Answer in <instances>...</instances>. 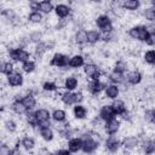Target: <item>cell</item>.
Here are the masks:
<instances>
[{"label": "cell", "instance_id": "obj_8", "mask_svg": "<svg viewBox=\"0 0 155 155\" xmlns=\"http://www.w3.org/2000/svg\"><path fill=\"white\" fill-rule=\"evenodd\" d=\"M105 85L101 81V80H91L88 84H87V90L88 92L92 94V96H97L103 90H105Z\"/></svg>", "mask_w": 155, "mask_h": 155}, {"label": "cell", "instance_id": "obj_2", "mask_svg": "<svg viewBox=\"0 0 155 155\" xmlns=\"http://www.w3.org/2000/svg\"><path fill=\"white\" fill-rule=\"evenodd\" d=\"M128 35L132 39H136L139 41H147L149 30H148V27L145 25H134L128 30Z\"/></svg>", "mask_w": 155, "mask_h": 155}, {"label": "cell", "instance_id": "obj_7", "mask_svg": "<svg viewBox=\"0 0 155 155\" xmlns=\"http://www.w3.org/2000/svg\"><path fill=\"white\" fill-rule=\"evenodd\" d=\"M84 73L86 76L91 78V80H99L101 75H102V71L101 69L93 64V63H88V64H85L84 67Z\"/></svg>", "mask_w": 155, "mask_h": 155}, {"label": "cell", "instance_id": "obj_39", "mask_svg": "<svg viewBox=\"0 0 155 155\" xmlns=\"http://www.w3.org/2000/svg\"><path fill=\"white\" fill-rule=\"evenodd\" d=\"M144 17H145L148 21H150V22L155 21V7H153V6L147 7V8L144 10Z\"/></svg>", "mask_w": 155, "mask_h": 155}, {"label": "cell", "instance_id": "obj_46", "mask_svg": "<svg viewBox=\"0 0 155 155\" xmlns=\"http://www.w3.org/2000/svg\"><path fill=\"white\" fill-rule=\"evenodd\" d=\"M145 42H147V45H149V46H154V45H155V31L149 33L148 39H147Z\"/></svg>", "mask_w": 155, "mask_h": 155}, {"label": "cell", "instance_id": "obj_18", "mask_svg": "<svg viewBox=\"0 0 155 155\" xmlns=\"http://www.w3.org/2000/svg\"><path fill=\"white\" fill-rule=\"evenodd\" d=\"M142 78H143V76H142L140 71H138V70H133V71H130V73L127 74L126 80H127L128 84H131V85H138V84H140Z\"/></svg>", "mask_w": 155, "mask_h": 155}, {"label": "cell", "instance_id": "obj_40", "mask_svg": "<svg viewBox=\"0 0 155 155\" xmlns=\"http://www.w3.org/2000/svg\"><path fill=\"white\" fill-rule=\"evenodd\" d=\"M27 122H28L29 126H31V127H36V126H39L38 119H36V116H35V111H34V113H28V114H27Z\"/></svg>", "mask_w": 155, "mask_h": 155}, {"label": "cell", "instance_id": "obj_13", "mask_svg": "<svg viewBox=\"0 0 155 155\" xmlns=\"http://www.w3.org/2000/svg\"><path fill=\"white\" fill-rule=\"evenodd\" d=\"M68 150L70 153H78L82 150V139L81 138H71L68 140Z\"/></svg>", "mask_w": 155, "mask_h": 155}, {"label": "cell", "instance_id": "obj_11", "mask_svg": "<svg viewBox=\"0 0 155 155\" xmlns=\"http://www.w3.org/2000/svg\"><path fill=\"white\" fill-rule=\"evenodd\" d=\"M115 117V111L111 107V104H107V105H103L99 110V119L103 120V121H108L110 119Z\"/></svg>", "mask_w": 155, "mask_h": 155}, {"label": "cell", "instance_id": "obj_45", "mask_svg": "<svg viewBox=\"0 0 155 155\" xmlns=\"http://www.w3.org/2000/svg\"><path fill=\"white\" fill-rule=\"evenodd\" d=\"M11 153H12V149L8 145L2 144L0 147V155H11Z\"/></svg>", "mask_w": 155, "mask_h": 155}, {"label": "cell", "instance_id": "obj_43", "mask_svg": "<svg viewBox=\"0 0 155 155\" xmlns=\"http://www.w3.org/2000/svg\"><path fill=\"white\" fill-rule=\"evenodd\" d=\"M5 127H6L10 132H15V131L17 130V124H16L13 120L8 119V120H6V121H5Z\"/></svg>", "mask_w": 155, "mask_h": 155}, {"label": "cell", "instance_id": "obj_33", "mask_svg": "<svg viewBox=\"0 0 155 155\" xmlns=\"http://www.w3.org/2000/svg\"><path fill=\"white\" fill-rule=\"evenodd\" d=\"M39 10L44 13H50L54 10V6L51 1H41L40 2V6H39Z\"/></svg>", "mask_w": 155, "mask_h": 155}, {"label": "cell", "instance_id": "obj_28", "mask_svg": "<svg viewBox=\"0 0 155 155\" xmlns=\"http://www.w3.org/2000/svg\"><path fill=\"white\" fill-rule=\"evenodd\" d=\"M40 136L46 142H51L53 139V137H54L53 131H52L51 127H42V128H40Z\"/></svg>", "mask_w": 155, "mask_h": 155}, {"label": "cell", "instance_id": "obj_29", "mask_svg": "<svg viewBox=\"0 0 155 155\" xmlns=\"http://www.w3.org/2000/svg\"><path fill=\"white\" fill-rule=\"evenodd\" d=\"M143 151L145 155H151L155 153V140L154 139H148L143 144Z\"/></svg>", "mask_w": 155, "mask_h": 155}, {"label": "cell", "instance_id": "obj_6", "mask_svg": "<svg viewBox=\"0 0 155 155\" xmlns=\"http://www.w3.org/2000/svg\"><path fill=\"white\" fill-rule=\"evenodd\" d=\"M69 61H70V58L67 54H64V53H54L53 57L50 61V65L57 67V68H65V67H69Z\"/></svg>", "mask_w": 155, "mask_h": 155}, {"label": "cell", "instance_id": "obj_32", "mask_svg": "<svg viewBox=\"0 0 155 155\" xmlns=\"http://www.w3.org/2000/svg\"><path fill=\"white\" fill-rule=\"evenodd\" d=\"M75 41L79 44V45H84L87 42V35H86V30L84 29H80L76 31L75 34Z\"/></svg>", "mask_w": 155, "mask_h": 155}, {"label": "cell", "instance_id": "obj_34", "mask_svg": "<svg viewBox=\"0 0 155 155\" xmlns=\"http://www.w3.org/2000/svg\"><path fill=\"white\" fill-rule=\"evenodd\" d=\"M28 21L31 23H40L42 21V15L39 11H33L28 15Z\"/></svg>", "mask_w": 155, "mask_h": 155}, {"label": "cell", "instance_id": "obj_38", "mask_svg": "<svg viewBox=\"0 0 155 155\" xmlns=\"http://www.w3.org/2000/svg\"><path fill=\"white\" fill-rule=\"evenodd\" d=\"M127 70V64L124 62V61H117L114 65V71L116 73H120V74H124L125 71Z\"/></svg>", "mask_w": 155, "mask_h": 155}, {"label": "cell", "instance_id": "obj_41", "mask_svg": "<svg viewBox=\"0 0 155 155\" xmlns=\"http://www.w3.org/2000/svg\"><path fill=\"white\" fill-rule=\"evenodd\" d=\"M47 50H48V48H47V45H46L45 42H38V45H36V47H35V54L40 57V56H42Z\"/></svg>", "mask_w": 155, "mask_h": 155}, {"label": "cell", "instance_id": "obj_14", "mask_svg": "<svg viewBox=\"0 0 155 155\" xmlns=\"http://www.w3.org/2000/svg\"><path fill=\"white\" fill-rule=\"evenodd\" d=\"M54 12H56L57 17L63 19V18H65L70 15V7L65 4H58V5L54 6Z\"/></svg>", "mask_w": 155, "mask_h": 155}, {"label": "cell", "instance_id": "obj_53", "mask_svg": "<svg viewBox=\"0 0 155 155\" xmlns=\"http://www.w3.org/2000/svg\"><path fill=\"white\" fill-rule=\"evenodd\" d=\"M154 78H155V73H154Z\"/></svg>", "mask_w": 155, "mask_h": 155}, {"label": "cell", "instance_id": "obj_5", "mask_svg": "<svg viewBox=\"0 0 155 155\" xmlns=\"http://www.w3.org/2000/svg\"><path fill=\"white\" fill-rule=\"evenodd\" d=\"M96 24L103 33H113V22L109 16L107 15L98 16L96 19Z\"/></svg>", "mask_w": 155, "mask_h": 155}, {"label": "cell", "instance_id": "obj_24", "mask_svg": "<svg viewBox=\"0 0 155 155\" xmlns=\"http://www.w3.org/2000/svg\"><path fill=\"white\" fill-rule=\"evenodd\" d=\"M125 75L124 74H120V73H116V71H111L109 74V80L114 84V85H120V84H124L125 82Z\"/></svg>", "mask_w": 155, "mask_h": 155}, {"label": "cell", "instance_id": "obj_21", "mask_svg": "<svg viewBox=\"0 0 155 155\" xmlns=\"http://www.w3.org/2000/svg\"><path fill=\"white\" fill-rule=\"evenodd\" d=\"M73 113H74L75 119L82 120V119H85L86 115H87V109H86L82 104H76V105L74 107V109H73Z\"/></svg>", "mask_w": 155, "mask_h": 155}, {"label": "cell", "instance_id": "obj_31", "mask_svg": "<svg viewBox=\"0 0 155 155\" xmlns=\"http://www.w3.org/2000/svg\"><path fill=\"white\" fill-rule=\"evenodd\" d=\"M21 144H22V147H23L24 149H27V150H31V149L35 147V140H34L33 137L27 136V137H24V138L21 140Z\"/></svg>", "mask_w": 155, "mask_h": 155}, {"label": "cell", "instance_id": "obj_49", "mask_svg": "<svg viewBox=\"0 0 155 155\" xmlns=\"http://www.w3.org/2000/svg\"><path fill=\"white\" fill-rule=\"evenodd\" d=\"M30 39H31V41H38V42H40V39H41V33H39V31L33 33V34L30 35Z\"/></svg>", "mask_w": 155, "mask_h": 155}, {"label": "cell", "instance_id": "obj_42", "mask_svg": "<svg viewBox=\"0 0 155 155\" xmlns=\"http://www.w3.org/2000/svg\"><path fill=\"white\" fill-rule=\"evenodd\" d=\"M42 88H44V91L53 92V91H56V90H57V85H56L53 81H46V82H44Z\"/></svg>", "mask_w": 155, "mask_h": 155}, {"label": "cell", "instance_id": "obj_36", "mask_svg": "<svg viewBox=\"0 0 155 155\" xmlns=\"http://www.w3.org/2000/svg\"><path fill=\"white\" fill-rule=\"evenodd\" d=\"M144 61L150 65H155V50L147 51L144 53Z\"/></svg>", "mask_w": 155, "mask_h": 155}, {"label": "cell", "instance_id": "obj_48", "mask_svg": "<svg viewBox=\"0 0 155 155\" xmlns=\"http://www.w3.org/2000/svg\"><path fill=\"white\" fill-rule=\"evenodd\" d=\"M84 101V96L81 92H75V105L76 104H81V102Z\"/></svg>", "mask_w": 155, "mask_h": 155}, {"label": "cell", "instance_id": "obj_3", "mask_svg": "<svg viewBox=\"0 0 155 155\" xmlns=\"http://www.w3.org/2000/svg\"><path fill=\"white\" fill-rule=\"evenodd\" d=\"M8 57L15 61V62H22V63H25L28 61H30V54L28 51L21 48V47H17V48H8Z\"/></svg>", "mask_w": 155, "mask_h": 155}, {"label": "cell", "instance_id": "obj_23", "mask_svg": "<svg viewBox=\"0 0 155 155\" xmlns=\"http://www.w3.org/2000/svg\"><path fill=\"white\" fill-rule=\"evenodd\" d=\"M22 103L24 104V107L28 109V110H31V109H34V107L36 105V99H35V97L33 96V94H25L22 99Z\"/></svg>", "mask_w": 155, "mask_h": 155}, {"label": "cell", "instance_id": "obj_52", "mask_svg": "<svg viewBox=\"0 0 155 155\" xmlns=\"http://www.w3.org/2000/svg\"><path fill=\"white\" fill-rule=\"evenodd\" d=\"M151 6H153V7H155V0H153V1H151Z\"/></svg>", "mask_w": 155, "mask_h": 155}, {"label": "cell", "instance_id": "obj_35", "mask_svg": "<svg viewBox=\"0 0 155 155\" xmlns=\"http://www.w3.org/2000/svg\"><path fill=\"white\" fill-rule=\"evenodd\" d=\"M1 73L6 76H8L11 73H13V64L11 62H2L1 64Z\"/></svg>", "mask_w": 155, "mask_h": 155}, {"label": "cell", "instance_id": "obj_1", "mask_svg": "<svg viewBox=\"0 0 155 155\" xmlns=\"http://www.w3.org/2000/svg\"><path fill=\"white\" fill-rule=\"evenodd\" d=\"M81 139H82V151L85 154H92L93 151H96L98 149L99 142L93 138V136H91L90 133L84 134V137H81Z\"/></svg>", "mask_w": 155, "mask_h": 155}, {"label": "cell", "instance_id": "obj_51", "mask_svg": "<svg viewBox=\"0 0 155 155\" xmlns=\"http://www.w3.org/2000/svg\"><path fill=\"white\" fill-rule=\"evenodd\" d=\"M11 155H21V151H19V149H18V145H16V148L12 149Z\"/></svg>", "mask_w": 155, "mask_h": 155}, {"label": "cell", "instance_id": "obj_25", "mask_svg": "<svg viewBox=\"0 0 155 155\" xmlns=\"http://www.w3.org/2000/svg\"><path fill=\"white\" fill-rule=\"evenodd\" d=\"M86 35H87V42H88V44H96V42H98V41L102 39L99 31L93 30V29L86 31Z\"/></svg>", "mask_w": 155, "mask_h": 155}, {"label": "cell", "instance_id": "obj_4", "mask_svg": "<svg viewBox=\"0 0 155 155\" xmlns=\"http://www.w3.org/2000/svg\"><path fill=\"white\" fill-rule=\"evenodd\" d=\"M35 116H36L38 122H39V128L50 127V119L52 117V114L47 109L40 108V109L35 110Z\"/></svg>", "mask_w": 155, "mask_h": 155}, {"label": "cell", "instance_id": "obj_9", "mask_svg": "<svg viewBox=\"0 0 155 155\" xmlns=\"http://www.w3.org/2000/svg\"><path fill=\"white\" fill-rule=\"evenodd\" d=\"M120 128V121L116 117H113L108 121H105L104 124V130L109 136H114Z\"/></svg>", "mask_w": 155, "mask_h": 155}, {"label": "cell", "instance_id": "obj_37", "mask_svg": "<svg viewBox=\"0 0 155 155\" xmlns=\"http://www.w3.org/2000/svg\"><path fill=\"white\" fill-rule=\"evenodd\" d=\"M22 69L24 73L29 74V73H33L35 70V62L34 61H28L25 63H22Z\"/></svg>", "mask_w": 155, "mask_h": 155}, {"label": "cell", "instance_id": "obj_22", "mask_svg": "<svg viewBox=\"0 0 155 155\" xmlns=\"http://www.w3.org/2000/svg\"><path fill=\"white\" fill-rule=\"evenodd\" d=\"M78 85H79V81H78V79L75 76H68L64 80V88L67 91H70V92L74 91L78 87Z\"/></svg>", "mask_w": 155, "mask_h": 155}, {"label": "cell", "instance_id": "obj_27", "mask_svg": "<svg viewBox=\"0 0 155 155\" xmlns=\"http://www.w3.org/2000/svg\"><path fill=\"white\" fill-rule=\"evenodd\" d=\"M62 102L67 105H71L75 104V93L70 92V91H65L64 93H62Z\"/></svg>", "mask_w": 155, "mask_h": 155}, {"label": "cell", "instance_id": "obj_50", "mask_svg": "<svg viewBox=\"0 0 155 155\" xmlns=\"http://www.w3.org/2000/svg\"><path fill=\"white\" fill-rule=\"evenodd\" d=\"M39 6H40V2L39 1H31L29 4V7L33 10V11H38L39 10Z\"/></svg>", "mask_w": 155, "mask_h": 155}, {"label": "cell", "instance_id": "obj_16", "mask_svg": "<svg viewBox=\"0 0 155 155\" xmlns=\"http://www.w3.org/2000/svg\"><path fill=\"white\" fill-rule=\"evenodd\" d=\"M121 145H122L125 149L131 150V149H133V148H136V147L138 145V139H137V137H134V136H127V137H125V138L122 139Z\"/></svg>", "mask_w": 155, "mask_h": 155}, {"label": "cell", "instance_id": "obj_26", "mask_svg": "<svg viewBox=\"0 0 155 155\" xmlns=\"http://www.w3.org/2000/svg\"><path fill=\"white\" fill-rule=\"evenodd\" d=\"M140 6V2L138 0H126L122 2V8L128 11H136Z\"/></svg>", "mask_w": 155, "mask_h": 155}, {"label": "cell", "instance_id": "obj_47", "mask_svg": "<svg viewBox=\"0 0 155 155\" xmlns=\"http://www.w3.org/2000/svg\"><path fill=\"white\" fill-rule=\"evenodd\" d=\"M47 155H71V153L68 149H59V150H57L54 153H50Z\"/></svg>", "mask_w": 155, "mask_h": 155}, {"label": "cell", "instance_id": "obj_30", "mask_svg": "<svg viewBox=\"0 0 155 155\" xmlns=\"http://www.w3.org/2000/svg\"><path fill=\"white\" fill-rule=\"evenodd\" d=\"M52 119H53L56 122H63V121L67 119V113H65L63 109H56V110L52 113Z\"/></svg>", "mask_w": 155, "mask_h": 155}, {"label": "cell", "instance_id": "obj_12", "mask_svg": "<svg viewBox=\"0 0 155 155\" xmlns=\"http://www.w3.org/2000/svg\"><path fill=\"white\" fill-rule=\"evenodd\" d=\"M7 84L12 87H18L23 85V76L18 71H13L7 76Z\"/></svg>", "mask_w": 155, "mask_h": 155}, {"label": "cell", "instance_id": "obj_20", "mask_svg": "<svg viewBox=\"0 0 155 155\" xmlns=\"http://www.w3.org/2000/svg\"><path fill=\"white\" fill-rule=\"evenodd\" d=\"M119 93H120V90H119L117 85L111 84V85H108L105 87V96L108 98H110V99H116V97L119 96Z\"/></svg>", "mask_w": 155, "mask_h": 155}, {"label": "cell", "instance_id": "obj_19", "mask_svg": "<svg viewBox=\"0 0 155 155\" xmlns=\"http://www.w3.org/2000/svg\"><path fill=\"white\" fill-rule=\"evenodd\" d=\"M11 109H12L16 114H18V115L25 114V113L28 111V109L24 107V104L22 103L21 99H16V101H13L12 104H11Z\"/></svg>", "mask_w": 155, "mask_h": 155}, {"label": "cell", "instance_id": "obj_10", "mask_svg": "<svg viewBox=\"0 0 155 155\" xmlns=\"http://www.w3.org/2000/svg\"><path fill=\"white\" fill-rule=\"evenodd\" d=\"M121 147V142L115 136H109L105 140V149L110 153H116Z\"/></svg>", "mask_w": 155, "mask_h": 155}, {"label": "cell", "instance_id": "obj_17", "mask_svg": "<svg viewBox=\"0 0 155 155\" xmlns=\"http://www.w3.org/2000/svg\"><path fill=\"white\" fill-rule=\"evenodd\" d=\"M69 67L70 68H81V67H85V59L81 54H74L73 57H70V61H69Z\"/></svg>", "mask_w": 155, "mask_h": 155}, {"label": "cell", "instance_id": "obj_44", "mask_svg": "<svg viewBox=\"0 0 155 155\" xmlns=\"http://www.w3.org/2000/svg\"><path fill=\"white\" fill-rule=\"evenodd\" d=\"M145 119H147L149 122L155 124V108L145 111Z\"/></svg>", "mask_w": 155, "mask_h": 155}, {"label": "cell", "instance_id": "obj_15", "mask_svg": "<svg viewBox=\"0 0 155 155\" xmlns=\"http://www.w3.org/2000/svg\"><path fill=\"white\" fill-rule=\"evenodd\" d=\"M114 111H115V115H125L127 113V108H126V104L124 103V101H120V99H115L111 104Z\"/></svg>", "mask_w": 155, "mask_h": 155}]
</instances>
